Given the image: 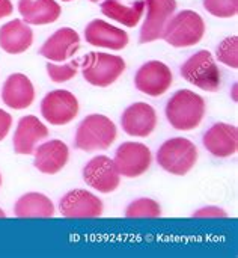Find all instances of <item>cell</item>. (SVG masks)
Masks as SVG:
<instances>
[{
    "label": "cell",
    "mask_w": 238,
    "mask_h": 258,
    "mask_svg": "<svg viewBox=\"0 0 238 258\" xmlns=\"http://www.w3.org/2000/svg\"><path fill=\"white\" fill-rule=\"evenodd\" d=\"M207 112L205 100L190 91H177L166 104V118L169 124L180 132H190L201 125Z\"/></svg>",
    "instance_id": "obj_1"
},
{
    "label": "cell",
    "mask_w": 238,
    "mask_h": 258,
    "mask_svg": "<svg viewBox=\"0 0 238 258\" xmlns=\"http://www.w3.org/2000/svg\"><path fill=\"white\" fill-rule=\"evenodd\" d=\"M118 130L115 122L100 113L88 115L77 127L75 148L85 153H94L98 150H107L116 141Z\"/></svg>",
    "instance_id": "obj_2"
},
{
    "label": "cell",
    "mask_w": 238,
    "mask_h": 258,
    "mask_svg": "<svg viewBox=\"0 0 238 258\" xmlns=\"http://www.w3.org/2000/svg\"><path fill=\"white\" fill-rule=\"evenodd\" d=\"M204 35V18L192 9H183L177 15H172V18L168 21L162 39H165L172 47L184 48L199 44Z\"/></svg>",
    "instance_id": "obj_3"
},
{
    "label": "cell",
    "mask_w": 238,
    "mask_h": 258,
    "mask_svg": "<svg viewBox=\"0 0 238 258\" xmlns=\"http://www.w3.org/2000/svg\"><path fill=\"white\" fill-rule=\"evenodd\" d=\"M198 157V147L187 138L168 139L157 151V163L162 169L180 177L189 174L195 168Z\"/></svg>",
    "instance_id": "obj_4"
},
{
    "label": "cell",
    "mask_w": 238,
    "mask_h": 258,
    "mask_svg": "<svg viewBox=\"0 0 238 258\" xmlns=\"http://www.w3.org/2000/svg\"><path fill=\"white\" fill-rule=\"evenodd\" d=\"M80 63L85 80L98 88H107L113 85L122 76L127 67L121 56L103 51L88 53Z\"/></svg>",
    "instance_id": "obj_5"
},
{
    "label": "cell",
    "mask_w": 238,
    "mask_h": 258,
    "mask_svg": "<svg viewBox=\"0 0 238 258\" xmlns=\"http://www.w3.org/2000/svg\"><path fill=\"white\" fill-rule=\"evenodd\" d=\"M181 76L189 83L207 92H217L222 88V71L208 50L192 54L181 65Z\"/></svg>",
    "instance_id": "obj_6"
},
{
    "label": "cell",
    "mask_w": 238,
    "mask_h": 258,
    "mask_svg": "<svg viewBox=\"0 0 238 258\" xmlns=\"http://www.w3.org/2000/svg\"><path fill=\"white\" fill-rule=\"evenodd\" d=\"M78 100L66 89L48 92L41 101V115L51 125H66L78 115Z\"/></svg>",
    "instance_id": "obj_7"
},
{
    "label": "cell",
    "mask_w": 238,
    "mask_h": 258,
    "mask_svg": "<svg viewBox=\"0 0 238 258\" xmlns=\"http://www.w3.org/2000/svg\"><path fill=\"white\" fill-rule=\"evenodd\" d=\"M113 163L119 175L127 178H136L143 175L152 163L151 150L140 142H124L115 153Z\"/></svg>",
    "instance_id": "obj_8"
},
{
    "label": "cell",
    "mask_w": 238,
    "mask_h": 258,
    "mask_svg": "<svg viewBox=\"0 0 238 258\" xmlns=\"http://www.w3.org/2000/svg\"><path fill=\"white\" fill-rule=\"evenodd\" d=\"M59 212L68 219H94L104 212L103 201L85 189H74L65 194L59 203Z\"/></svg>",
    "instance_id": "obj_9"
},
{
    "label": "cell",
    "mask_w": 238,
    "mask_h": 258,
    "mask_svg": "<svg viewBox=\"0 0 238 258\" xmlns=\"http://www.w3.org/2000/svg\"><path fill=\"white\" fill-rule=\"evenodd\" d=\"M145 6L146 18L140 27V44H148L163 38L165 27L177 11V0H145Z\"/></svg>",
    "instance_id": "obj_10"
},
{
    "label": "cell",
    "mask_w": 238,
    "mask_h": 258,
    "mask_svg": "<svg viewBox=\"0 0 238 258\" xmlns=\"http://www.w3.org/2000/svg\"><path fill=\"white\" fill-rule=\"evenodd\" d=\"M83 178L89 187L100 194H112L121 183V175L113 160L107 156L92 157L83 168Z\"/></svg>",
    "instance_id": "obj_11"
},
{
    "label": "cell",
    "mask_w": 238,
    "mask_h": 258,
    "mask_svg": "<svg viewBox=\"0 0 238 258\" xmlns=\"http://www.w3.org/2000/svg\"><path fill=\"white\" fill-rule=\"evenodd\" d=\"M172 70L160 60H149L143 63L134 77L136 88L149 97H160L166 94L172 86Z\"/></svg>",
    "instance_id": "obj_12"
},
{
    "label": "cell",
    "mask_w": 238,
    "mask_h": 258,
    "mask_svg": "<svg viewBox=\"0 0 238 258\" xmlns=\"http://www.w3.org/2000/svg\"><path fill=\"white\" fill-rule=\"evenodd\" d=\"M157 122L158 116L155 109L143 101L128 106L121 116L122 130L133 138H148L155 130Z\"/></svg>",
    "instance_id": "obj_13"
},
{
    "label": "cell",
    "mask_w": 238,
    "mask_h": 258,
    "mask_svg": "<svg viewBox=\"0 0 238 258\" xmlns=\"http://www.w3.org/2000/svg\"><path fill=\"white\" fill-rule=\"evenodd\" d=\"M205 150L219 159L231 157L238 150V128L226 122H217L211 125L202 136Z\"/></svg>",
    "instance_id": "obj_14"
},
{
    "label": "cell",
    "mask_w": 238,
    "mask_h": 258,
    "mask_svg": "<svg viewBox=\"0 0 238 258\" xmlns=\"http://www.w3.org/2000/svg\"><path fill=\"white\" fill-rule=\"evenodd\" d=\"M80 48V36L71 27L56 30L39 48V54L53 62H65L71 59Z\"/></svg>",
    "instance_id": "obj_15"
},
{
    "label": "cell",
    "mask_w": 238,
    "mask_h": 258,
    "mask_svg": "<svg viewBox=\"0 0 238 258\" xmlns=\"http://www.w3.org/2000/svg\"><path fill=\"white\" fill-rule=\"evenodd\" d=\"M47 138H48V128L35 115L21 116L12 139L14 151L17 154L30 156L33 154L36 145Z\"/></svg>",
    "instance_id": "obj_16"
},
{
    "label": "cell",
    "mask_w": 238,
    "mask_h": 258,
    "mask_svg": "<svg viewBox=\"0 0 238 258\" xmlns=\"http://www.w3.org/2000/svg\"><path fill=\"white\" fill-rule=\"evenodd\" d=\"M85 39L88 44L100 48L122 50L128 44V33L104 20H92L85 29Z\"/></svg>",
    "instance_id": "obj_17"
},
{
    "label": "cell",
    "mask_w": 238,
    "mask_h": 258,
    "mask_svg": "<svg viewBox=\"0 0 238 258\" xmlns=\"http://www.w3.org/2000/svg\"><path fill=\"white\" fill-rule=\"evenodd\" d=\"M33 154H35V160H33L35 168L42 174L54 175L60 172L68 163L69 148L63 141L51 139L35 148Z\"/></svg>",
    "instance_id": "obj_18"
},
{
    "label": "cell",
    "mask_w": 238,
    "mask_h": 258,
    "mask_svg": "<svg viewBox=\"0 0 238 258\" xmlns=\"http://www.w3.org/2000/svg\"><path fill=\"white\" fill-rule=\"evenodd\" d=\"M35 100V88L30 82V79L21 73L11 74L2 88V101L5 106L23 110L32 106Z\"/></svg>",
    "instance_id": "obj_19"
},
{
    "label": "cell",
    "mask_w": 238,
    "mask_h": 258,
    "mask_svg": "<svg viewBox=\"0 0 238 258\" xmlns=\"http://www.w3.org/2000/svg\"><path fill=\"white\" fill-rule=\"evenodd\" d=\"M33 42V32L27 23L14 18L0 27V47L9 54L24 53Z\"/></svg>",
    "instance_id": "obj_20"
},
{
    "label": "cell",
    "mask_w": 238,
    "mask_h": 258,
    "mask_svg": "<svg viewBox=\"0 0 238 258\" xmlns=\"http://www.w3.org/2000/svg\"><path fill=\"white\" fill-rule=\"evenodd\" d=\"M18 12L24 23L44 26L60 17V6L56 0H18Z\"/></svg>",
    "instance_id": "obj_21"
},
{
    "label": "cell",
    "mask_w": 238,
    "mask_h": 258,
    "mask_svg": "<svg viewBox=\"0 0 238 258\" xmlns=\"http://www.w3.org/2000/svg\"><path fill=\"white\" fill-rule=\"evenodd\" d=\"M101 12L110 20L127 27H134L145 12V0H136L130 5H125L121 0H104L101 3Z\"/></svg>",
    "instance_id": "obj_22"
},
{
    "label": "cell",
    "mask_w": 238,
    "mask_h": 258,
    "mask_svg": "<svg viewBox=\"0 0 238 258\" xmlns=\"http://www.w3.org/2000/svg\"><path fill=\"white\" fill-rule=\"evenodd\" d=\"M54 212L53 201L38 192H29L20 197L14 206V215L17 218H53Z\"/></svg>",
    "instance_id": "obj_23"
},
{
    "label": "cell",
    "mask_w": 238,
    "mask_h": 258,
    "mask_svg": "<svg viewBox=\"0 0 238 258\" xmlns=\"http://www.w3.org/2000/svg\"><path fill=\"white\" fill-rule=\"evenodd\" d=\"M162 216V207L155 200L151 198H139L125 210V218L128 219H155Z\"/></svg>",
    "instance_id": "obj_24"
},
{
    "label": "cell",
    "mask_w": 238,
    "mask_h": 258,
    "mask_svg": "<svg viewBox=\"0 0 238 258\" xmlns=\"http://www.w3.org/2000/svg\"><path fill=\"white\" fill-rule=\"evenodd\" d=\"M80 60L82 59H74V60H69L66 63H62V65L54 63V62H48L45 67H47V73H48L50 80L54 83H63V82L74 79L77 76Z\"/></svg>",
    "instance_id": "obj_25"
},
{
    "label": "cell",
    "mask_w": 238,
    "mask_h": 258,
    "mask_svg": "<svg viewBox=\"0 0 238 258\" xmlns=\"http://www.w3.org/2000/svg\"><path fill=\"white\" fill-rule=\"evenodd\" d=\"M216 54H217V59H219L222 63H225V65H228V67H231V68L237 70L238 68L237 35H232V36L225 38V39L217 45V51H216Z\"/></svg>",
    "instance_id": "obj_26"
},
{
    "label": "cell",
    "mask_w": 238,
    "mask_h": 258,
    "mask_svg": "<svg viewBox=\"0 0 238 258\" xmlns=\"http://www.w3.org/2000/svg\"><path fill=\"white\" fill-rule=\"evenodd\" d=\"M204 8L214 17L231 18L238 12V0H202Z\"/></svg>",
    "instance_id": "obj_27"
},
{
    "label": "cell",
    "mask_w": 238,
    "mask_h": 258,
    "mask_svg": "<svg viewBox=\"0 0 238 258\" xmlns=\"http://www.w3.org/2000/svg\"><path fill=\"white\" fill-rule=\"evenodd\" d=\"M193 218H208V219H216V218H220V219H225L228 218L226 212L219 209V207H214V206H208V207H202L199 209L198 212L193 213Z\"/></svg>",
    "instance_id": "obj_28"
},
{
    "label": "cell",
    "mask_w": 238,
    "mask_h": 258,
    "mask_svg": "<svg viewBox=\"0 0 238 258\" xmlns=\"http://www.w3.org/2000/svg\"><path fill=\"white\" fill-rule=\"evenodd\" d=\"M11 125H12V116L6 110L0 109V142L8 136Z\"/></svg>",
    "instance_id": "obj_29"
},
{
    "label": "cell",
    "mask_w": 238,
    "mask_h": 258,
    "mask_svg": "<svg viewBox=\"0 0 238 258\" xmlns=\"http://www.w3.org/2000/svg\"><path fill=\"white\" fill-rule=\"evenodd\" d=\"M12 11H14V6L11 0H0V18L9 17Z\"/></svg>",
    "instance_id": "obj_30"
},
{
    "label": "cell",
    "mask_w": 238,
    "mask_h": 258,
    "mask_svg": "<svg viewBox=\"0 0 238 258\" xmlns=\"http://www.w3.org/2000/svg\"><path fill=\"white\" fill-rule=\"evenodd\" d=\"M5 218H6V213L0 209V219H5Z\"/></svg>",
    "instance_id": "obj_31"
},
{
    "label": "cell",
    "mask_w": 238,
    "mask_h": 258,
    "mask_svg": "<svg viewBox=\"0 0 238 258\" xmlns=\"http://www.w3.org/2000/svg\"><path fill=\"white\" fill-rule=\"evenodd\" d=\"M92 3H97V2H100V0H91Z\"/></svg>",
    "instance_id": "obj_32"
},
{
    "label": "cell",
    "mask_w": 238,
    "mask_h": 258,
    "mask_svg": "<svg viewBox=\"0 0 238 258\" xmlns=\"http://www.w3.org/2000/svg\"><path fill=\"white\" fill-rule=\"evenodd\" d=\"M0 187H2V174H0Z\"/></svg>",
    "instance_id": "obj_33"
},
{
    "label": "cell",
    "mask_w": 238,
    "mask_h": 258,
    "mask_svg": "<svg viewBox=\"0 0 238 258\" xmlns=\"http://www.w3.org/2000/svg\"><path fill=\"white\" fill-rule=\"evenodd\" d=\"M62 2H71V0H62Z\"/></svg>",
    "instance_id": "obj_34"
}]
</instances>
